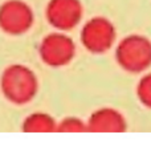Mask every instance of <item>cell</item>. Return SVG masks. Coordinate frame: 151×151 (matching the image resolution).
<instances>
[{"mask_svg":"<svg viewBox=\"0 0 151 151\" xmlns=\"http://www.w3.org/2000/svg\"><path fill=\"white\" fill-rule=\"evenodd\" d=\"M117 56L129 70H142L151 63V42L142 36H129L119 44Z\"/></svg>","mask_w":151,"mask_h":151,"instance_id":"cell-1","label":"cell"},{"mask_svg":"<svg viewBox=\"0 0 151 151\" xmlns=\"http://www.w3.org/2000/svg\"><path fill=\"white\" fill-rule=\"evenodd\" d=\"M32 23L33 12L27 3L21 0H8L0 5V27L8 33H24Z\"/></svg>","mask_w":151,"mask_h":151,"instance_id":"cell-2","label":"cell"},{"mask_svg":"<svg viewBox=\"0 0 151 151\" xmlns=\"http://www.w3.org/2000/svg\"><path fill=\"white\" fill-rule=\"evenodd\" d=\"M3 88L8 98L15 102H25L35 93L36 82L29 70L21 66L11 68L3 77Z\"/></svg>","mask_w":151,"mask_h":151,"instance_id":"cell-3","label":"cell"},{"mask_svg":"<svg viewBox=\"0 0 151 151\" xmlns=\"http://www.w3.org/2000/svg\"><path fill=\"white\" fill-rule=\"evenodd\" d=\"M82 16L80 0H49L47 17L53 27L58 29H70L76 27Z\"/></svg>","mask_w":151,"mask_h":151,"instance_id":"cell-4","label":"cell"},{"mask_svg":"<svg viewBox=\"0 0 151 151\" xmlns=\"http://www.w3.org/2000/svg\"><path fill=\"white\" fill-rule=\"evenodd\" d=\"M114 27L107 19L94 17L85 24L82 29V42L94 52L106 50L114 40Z\"/></svg>","mask_w":151,"mask_h":151,"instance_id":"cell-5","label":"cell"},{"mask_svg":"<svg viewBox=\"0 0 151 151\" xmlns=\"http://www.w3.org/2000/svg\"><path fill=\"white\" fill-rule=\"evenodd\" d=\"M74 45L70 39L63 35H50L42 41L41 55L50 65H63L73 56Z\"/></svg>","mask_w":151,"mask_h":151,"instance_id":"cell-6","label":"cell"},{"mask_svg":"<svg viewBox=\"0 0 151 151\" xmlns=\"http://www.w3.org/2000/svg\"><path fill=\"white\" fill-rule=\"evenodd\" d=\"M123 127L122 117L114 110H99L90 119V129L96 131H119Z\"/></svg>","mask_w":151,"mask_h":151,"instance_id":"cell-7","label":"cell"},{"mask_svg":"<svg viewBox=\"0 0 151 151\" xmlns=\"http://www.w3.org/2000/svg\"><path fill=\"white\" fill-rule=\"evenodd\" d=\"M53 129V121L45 115H33L27 121L25 130L33 131H47Z\"/></svg>","mask_w":151,"mask_h":151,"instance_id":"cell-8","label":"cell"},{"mask_svg":"<svg viewBox=\"0 0 151 151\" xmlns=\"http://www.w3.org/2000/svg\"><path fill=\"white\" fill-rule=\"evenodd\" d=\"M138 93H139L142 102L151 106V74L142 80V82L139 83Z\"/></svg>","mask_w":151,"mask_h":151,"instance_id":"cell-9","label":"cell"}]
</instances>
